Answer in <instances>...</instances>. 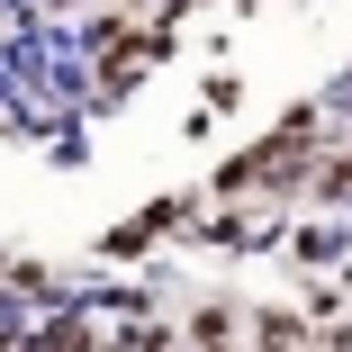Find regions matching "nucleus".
<instances>
[{
    "label": "nucleus",
    "instance_id": "obj_2",
    "mask_svg": "<svg viewBox=\"0 0 352 352\" xmlns=\"http://www.w3.org/2000/svg\"><path fill=\"white\" fill-rule=\"evenodd\" d=\"M28 352H100V325L91 316H54V325L28 334Z\"/></svg>",
    "mask_w": 352,
    "mask_h": 352
},
{
    "label": "nucleus",
    "instance_id": "obj_1",
    "mask_svg": "<svg viewBox=\"0 0 352 352\" xmlns=\"http://www.w3.org/2000/svg\"><path fill=\"white\" fill-rule=\"evenodd\" d=\"M145 54H163V36H135V28H100V82L145 73Z\"/></svg>",
    "mask_w": 352,
    "mask_h": 352
}]
</instances>
